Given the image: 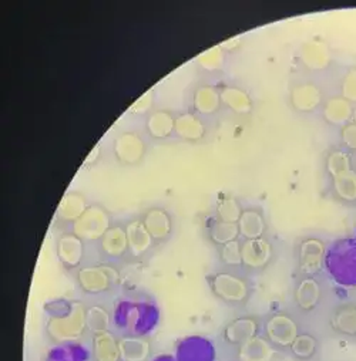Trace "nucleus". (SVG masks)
Masks as SVG:
<instances>
[{
    "mask_svg": "<svg viewBox=\"0 0 356 361\" xmlns=\"http://www.w3.org/2000/svg\"><path fill=\"white\" fill-rule=\"evenodd\" d=\"M90 361H95V360H90Z\"/></svg>",
    "mask_w": 356,
    "mask_h": 361,
    "instance_id": "a19ab883",
    "label": "nucleus"
},
{
    "mask_svg": "<svg viewBox=\"0 0 356 361\" xmlns=\"http://www.w3.org/2000/svg\"><path fill=\"white\" fill-rule=\"evenodd\" d=\"M92 351H88L81 343L56 344L47 351L46 361H90Z\"/></svg>",
    "mask_w": 356,
    "mask_h": 361,
    "instance_id": "2f4dec72",
    "label": "nucleus"
},
{
    "mask_svg": "<svg viewBox=\"0 0 356 361\" xmlns=\"http://www.w3.org/2000/svg\"><path fill=\"white\" fill-rule=\"evenodd\" d=\"M116 161L123 166H136L146 158L148 145L143 133L136 130H123L116 134L112 144Z\"/></svg>",
    "mask_w": 356,
    "mask_h": 361,
    "instance_id": "9b49d317",
    "label": "nucleus"
},
{
    "mask_svg": "<svg viewBox=\"0 0 356 361\" xmlns=\"http://www.w3.org/2000/svg\"><path fill=\"white\" fill-rule=\"evenodd\" d=\"M76 286L83 295L100 296L116 290L121 283L119 264L99 262L83 264L73 274Z\"/></svg>",
    "mask_w": 356,
    "mask_h": 361,
    "instance_id": "7ed1b4c3",
    "label": "nucleus"
},
{
    "mask_svg": "<svg viewBox=\"0 0 356 361\" xmlns=\"http://www.w3.org/2000/svg\"><path fill=\"white\" fill-rule=\"evenodd\" d=\"M177 361H215L214 344L201 336H191L180 340L175 345Z\"/></svg>",
    "mask_w": 356,
    "mask_h": 361,
    "instance_id": "aec40b11",
    "label": "nucleus"
},
{
    "mask_svg": "<svg viewBox=\"0 0 356 361\" xmlns=\"http://www.w3.org/2000/svg\"><path fill=\"white\" fill-rule=\"evenodd\" d=\"M151 361H177V360H175V357L171 355V354H160V355H157L155 358H153Z\"/></svg>",
    "mask_w": 356,
    "mask_h": 361,
    "instance_id": "58836bf2",
    "label": "nucleus"
},
{
    "mask_svg": "<svg viewBox=\"0 0 356 361\" xmlns=\"http://www.w3.org/2000/svg\"><path fill=\"white\" fill-rule=\"evenodd\" d=\"M350 116V107L343 99H332L324 107V117L331 124H345Z\"/></svg>",
    "mask_w": 356,
    "mask_h": 361,
    "instance_id": "c9c22d12",
    "label": "nucleus"
},
{
    "mask_svg": "<svg viewBox=\"0 0 356 361\" xmlns=\"http://www.w3.org/2000/svg\"><path fill=\"white\" fill-rule=\"evenodd\" d=\"M217 259L221 267L242 270V257H241V239L225 243L217 247Z\"/></svg>",
    "mask_w": 356,
    "mask_h": 361,
    "instance_id": "f704fd0d",
    "label": "nucleus"
},
{
    "mask_svg": "<svg viewBox=\"0 0 356 361\" xmlns=\"http://www.w3.org/2000/svg\"><path fill=\"white\" fill-rule=\"evenodd\" d=\"M120 361H151L153 341L148 336H119Z\"/></svg>",
    "mask_w": 356,
    "mask_h": 361,
    "instance_id": "a878e982",
    "label": "nucleus"
},
{
    "mask_svg": "<svg viewBox=\"0 0 356 361\" xmlns=\"http://www.w3.org/2000/svg\"><path fill=\"white\" fill-rule=\"evenodd\" d=\"M355 87H356V71L349 74L346 78V82H343V94L348 96L352 90H355ZM352 100H356V92H355Z\"/></svg>",
    "mask_w": 356,
    "mask_h": 361,
    "instance_id": "4c0bfd02",
    "label": "nucleus"
},
{
    "mask_svg": "<svg viewBox=\"0 0 356 361\" xmlns=\"http://www.w3.org/2000/svg\"><path fill=\"white\" fill-rule=\"evenodd\" d=\"M204 235L215 247L241 239L238 224L220 221L214 215L207 218L204 224Z\"/></svg>",
    "mask_w": 356,
    "mask_h": 361,
    "instance_id": "c85d7f7f",
    "label": "nucleus"
},
{
    "mask_svg": "<svg viewBox=\"0 0 356 361\" xmlns=\"http://www.w3.org/2000/svg\"><path fill=\"white\" fill-rule=\"evenodd\" d=\"M221 103L225 109L231 110L235 114L245 116L252 110V102L249 94L244 88L237 85H222L220 88Z\"/></svg>",
    "mask_w": 356,
    "mask_h": 361,
    "instance_id": "7c9ffc66",
    "label": "nucleus"
},
{
    "mask_svg": "<svg viewBox=\"0 0 356 361\" xmlns=\"http://www.w3.org/2000/svg\"><path fill=\"white\" fill-rule=\"evenodd\" d=\"M96 245L102 262L113 264L129 262V240L124 221H114Z\"/></svg>",
    "mask_w": 356,
    "mask_h": 361,
    "instance_id": "f8f14e48",
    "label": "nucleus"
},
{
    "mask_svg": "<svg viewBox=\"0 0 356 361\" xmlns=\"http://www.w3.org/2000/svg\"><path fill=\"white\" fill-rule=\"evenodd\" d=\"M325 267L338 285L356 286V239L335 240L328 247Z\"/></svg>",
    "mask_w": 356,
    "mask_h": 361,
    "instance_id": "423d86ee",
    "label": "nucleus"
},
{
    "mask_svg": "<svg viewBox=\"0 0 356 361\" xmlns=\"http://www.w3.org/2000/svg\"><path fill=\"white\" fill-rule=\"evenodd\" d=\"M114 224L110 211L100 202H92L84 214L69 228L85 243H97Z\"/></svg>",
    "mask_w": 356,
    "mask_h": 361,
    "instance_id": "1a4fd4ad",
    "label": "nucleus"
},
{
    "mask_svg": "<svg viewBox=\"0 0 356 361\" xmlns=\"http://www.w3.org/2000/svg\"><path fill=\"white\" fill-rule=\"evenodd\" d=\"M242 270L249 275L265 272L277 259V249L268 236L242 240L241 239Z\"/></svg>",
    "mask_w": 356,
    "mask_h": 361,
    "instance_id": "9d476101",
    "label": "nucleus"
},
{
    "mask_svg": "<svg viewBox=\"0 0 356 361\" xmlns=\"http://www.w3.org/2000/svg\"><path fill=\"white\" fill-rule=\"evenodd\" d=\"M290 103L298 113H314L322 104V94L315 84L298 82L291 88Z\"/></svg>",
    "mask_w": 356,
    "mask_h": 361,
    "instance_id": "bb28decb",
    "label": "nucleus"
},
{
    "mask_svg": "<svg viewBox=\"0 0 356 361\" xmlns=\"http://www.w3.org/2000/svg\"><path fill=\"white\" fill-rule=\"evenodd\" d=\"M160 323V309L144 293L126 295L116 300L113 327L119 336H150Z\"/></svg>",
    "mask_w": 356,
    "mask_h": 361,
    "instance_id": "f257e3e1",
    "label": "nucleus"
},
{
    "mask_svg": "<svg viewBox=\"0 0 356 361\" xmlns=\"http://www.w3.org/2000/svg\"><path fill=\"white\" fill-rule=\"evenodd\" d=\"M242 211H244V207L239 202V200H237L232 195H225V197L220 198L218 202L215 204L213 215L220 221L230 222V224H238Z\"/></svg>",
    "mask_w": 356,
    "mask_h": 361,
    "instance_id": "72a5a7b5",
    "label": "nucleus"
},
{
    "mask_svg": "<svg viewBox=\"0 0 356 361\" xmlns=\"http://www.w3.org/2000/svg\"><path fill=\"white\" fill-rule=\"evenodd\" d=\"M235 361H284L285 353L275 348L262 334L234 350Z\"/></svg>",
    "mask_w": 356,
    "mask_h": 361,
    "instance_id": "6ab92c4d",
    "label": "nucleus"
},
{
    "mask_svg": "<svg viewBox=\"0 0 356 361\" xmlns=\"http://www.w3.org/2000/svg\"><path fill=\"white\" fill-rule=\"evenodd\" d=\"M238 229L239 238L242 240L266 236V232H268V221H266L263 209L255 205L245 207L238 221Z\"/></svg>",
    "mask_w": 356,
    "mask_h": 361,
    "instance_id": "393cba45",
    "label": "nucleus"
},
{
    "mask_svg": "<svg viewBox=\"0 0 356 361\" xmlns=\"http://www.w3.org/2000/svg\"><path fill=\"white\" fill-rule=\"evenodd\" d=\"M85 242L69 229L60 231L56 236V255L67 272L74 274L84 264Z\"/></svg>",
    "mask_w": 356,
    "mask_h": 361,
    "instance_id": "2eb2a0df",
    "label": "nucleus"
},
{
    "mask_svg": "<svg viewBox=\"0 0 356 361\" xmlns=\"http://www.w3.org/2000/svg\"><path fill=\"white\" fill-rule=\"evenodd\" d=\"M92 360L120 361L119 336L113 330L92 334Z\"/></svg>",
    "mask_w": 356,
    "mask_h": 361,
    "instance_id": "cd10ccee",
    "label": "nucleus"
},
{
    "mask_svg": "<svg viewBox=\"0 0 356 361\" xmlns=\"http://www.w3.org/2000/svg\"><path fill=\"white\" fill-rule=\"evenodd\" d=\"M44 333L47 340L53 345L81 343V340H84L88 334L85 322V305L74 300L70 312L61 316L47 317L44 324Z\"/></svg>",
    "mask_w": 356,
    "mask_h": 361,
    "instance_id": "20e7f679",
    "label": "nucleus"
},
{
    "mask_svg": "<svg viewBox=\"0 0 356 361\" xmlns=\"http://www.w3.org/2000/svg\"><path fill=\"white\" fill-rule=\"evenodd\" d=\"M355 120H356V110H355Z\"/></svg>",
    "mask_w": 356,
    "mask_h": 361,
    "instance_id": "ea45409f",
    "label": "nucleus"
},
{
    "mask_svg": "<svg viewBox=\"0 0 356 361\" xmlns=\"http://www.w3.org/2000/svg\"><path fill=\"white\" fill-rule=\"evenodd\" d=\"M85 322L88 333L90 334L112 330L113 312H110L107 307L99 303H93L90 306H85Z\"/></svg>",
    "mask_w": 356,
    "mask_h": 361,
    "instance_id": "473e14b6",
    "label": "nucleus"
},
{
    "mask_svg": "<svg viewBox=\"0 0 356 361\" xmlns=\"http://www.w3.org/2000/svg\"><path fill=\"white\" fill-rule=\"evenodd\" d=\"M222 107L220 88L213 84L197 85L190 97V111L200 117H211Z\"/></svg>",
    "mask_w": 356,
    "mask_h": 361,
    "instance_id": "5701e85b",
    "label": "nucleus"
},
{
    "mask_svg": "<svg viewBox=\"0 0 356 361\" xmlns=\"http://www.w3.org/2000/svg\"><path fill=\"white\" fill-rule=\"evenodd\" d=\"M321 353V340L312 331H301L291 347L288 355L294 361H315Z\"/></svg>",
    "mask_w": 356,
    "mask_h": 361,
    "instance_id": "c756f323",
    "label": "nucleus"
},
{
    "mask_svg": "<svg viewBox=\"0 0 356 361\" xmlns=\"http://www.w3.org/2000/svg\"><path fill=\"white\" fill-rule=\"evenodd\" d=\"M92 202L83 192L69 191L60 201L56 211V221L60 231L69 229L88 208Z\"/></svg>",
    "mask_w": 356,
    "mask_h": 361,
    "instance_id": "b1692460",
    "label": "nucleus"
},
{
    "mask_svg": "<svg viewBox=\"0 0 356 361\" xmlns=\"http://www.w3.org/2000/svg\"><path fill=\"white\" fill-rule=\"evenodd\" d=\"M342 142L346 147L356 149V123L355 124H348L342 130Z\"/></svg>",
    "mask_w": 356,
    "mask_h": 361,
    "instance_id": "e433bc0d",
    "label": "nucleus"
},
{
    "mask_svg": "<svg viewBox=\"0 0 356 361\" xmlns=\"http://www.w3.org/2000/svg\"><path fill=\"white\" fill-rule=\"evenodd\" d=\"M146 229L151 235L154 243L165 245L174 235V216L164 205H150L138 214Z\"/></svg>",
    "mask_w": 356,
    "mask_h": 361,
    "instance_id": "ddd939ff",
    "label": "nucleus"
},
{
    "mask_svg": "<svg viewBox=\"0 0 356 361\" xmlns=\"http://www.w3.org/2000/svg\"><path fill=\"white\" fill-rule=\"evenodd\" d=\"M262 320L263 319L256 314L234 317L224 326L221 331L222 343L235 350L262 333Z\"/></svg>",
    "mask_w": 356,
    "mask_h": 361,
    "instance_id": "4468645a",
    "label": "nucleus"
},
{
    "mask_svg": "<svg viewBox=\"0 0 356 361\" xmlns=\"http://www.w3.org/2000/svg\"><path fill=\"white\" fill-rule=\"evenodd\" d=\"M324 298V286L318 276H298L292 300L295 307L304 313H312L316 310Z\"/></svg>",
    "mask_w": 356,
    "mask_h": 361,
    "instance_id": "f3484780",
    "label": "nucleus"
},
{
    "mask_svg": "<svg viewBox=\"0 0 356 361\" xmlns=\"http://www.w3.org/2000/svg\"><path fill=\"white\" fill-rule=\"evenodd\" d=\"M326 171L331 176L333 197L346 205L356 204V171L346 152L333 149L326 158Z\"/></svg>",
    "mask_w": 356,
    "mask_h": 361,
    "instance_id": "39448f33",
    "label": "nucleus"
},
{
    "mask_svg": "<svg viewBox=\"0 0 356 361\" xmlns=\"http://www.w3.org/2000/svg\"><path fill=\"white\" fill-rule=\"evenodd\" d=\"M175 113L170 109H151L144 116V135L155 142H162L174 137Z\"/></svg>",
    "mask_w": 356,
    "mask_h": 361,
    "instance_id": "a211bd4d",
    "label": "nucleus"
},
{
    "mask_svg": "<svg viewBox=\"0 0 356 361\" xmlns=\"http://www.w3.org/2000/svg\"><path fill=\"white\" fill-rule=\"evenodd\" d=\"M326 243L314 235L301 236L294 247L295 270L298 276H318L325 267Z\"/></svg>",
    "mask_w": 356,
    "mask_h": 361,
    "instance_id": "6e6552de",
    "label": "nucleus"
},
{
    "mask_svg": "<svg viewBox=\"0 0 356 361\" xmlns=\"http://www.w3.org/2000/svg\"><path fill=\"white\" fill-rule=\"evenodd\" d=\"M328 326L336 337L356 340V303L343 302L335 306L329 314Z\"/></svg>",
    "mask_w": 356,
    "mask_h": 361,
    "instance_id": "412c9836",
    "label": "nucleus"
},
{
    "mask_svg": "<svg viewBox=\"0 0 356 361\" xmlns=\"http://www.w3.org/2000/svg\"><path fill=\"white\" fill-rule=\"evenodd\" d=\"M124 225L129 240V262L140 263L147 260L153 255V250L157 247V245L154 243L140 216L134 215L126 219Z\"/></svg>",
    "mask_w": 356,
    "mask_h": 361,
    "instance_id": "dca6fc26",
    "label": "nucleus"
},
{
    "mask_svg": "<svg viewBox=\"0 0 356 361\" xmlns=\"http://www.w3.org/2000/svg\"><path fill=\"white\" fill-rule=\"evenodd\" d=\"M207 285L214 298L228 307H245L254 293L251 279L237 269L214 270L207 276Z\"/></svg>",
    "mask_w": 356,
    "mask_h": 361,
    "instance_id": "f03ea898",
    "label": "nucleus"
},
{
    "mask_svg": "<svg viewBox=\"0 0 356 361\" xmlns=\"http://www.w3.org/2000/svg\"><path fill=\"white\" fill-rule=\"evenodd\" d=\"M207 135V124L203 117L196 113L186 110L175 113V128L174 137L184 142L197 144Z\"/></svg>",
    "mask_w": 356,
    "mask_h": 361,
    "instance_id": "4be33fe9",
    "label": "nucleus"
},
{
    "mask_svg": "<svg viewBox=\"0 0 356 361\" xmlns=\"http://www.w3.org/2000/svg\"><path fill=\"white\" fill-rule=\"evenodd\" d=\"M301 331L298 319L285 310L270 313L262 320V336L285 354Z\"/></svg>",
    "mask_w": 356,
    "mask_h": 361,
    "instance_id": "0eeeda50",
    "label": "nucleus"
}]
</instances>
